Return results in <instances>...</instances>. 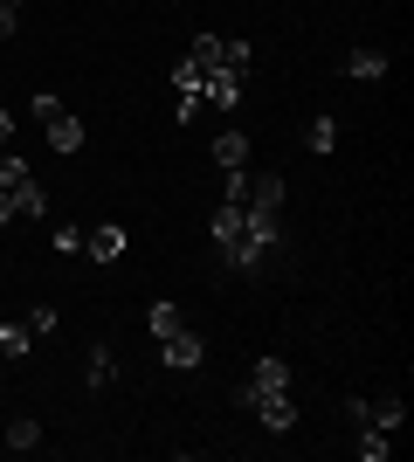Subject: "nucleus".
I'll return each mask as SVG.
<instances>
[{"mask_svg": "<svg viewBox=\"0 0 414 462\" xmlns=\"http://www.w3.org/2000/svg\"><path fill=\"white\" fill-rule=\"evenodd\" d=\"M207 235H215V249H221V263L235 276H270L276 263H283V242H262L256 228H249V214L242 208H228L221 200L215 208V221H207Z\"/></svg>", "mask_w": 414, "mask_h": 462, "instance_id": "obj_1", "label": "nucleus"}, {"mask_svg": "<svg viewBox=\"0 0 414 462\" xmlns=\"http://www.w3.org/2000/svg\"><path fill=\"white\" fill-rule=\"evenodd\" d=\"M159 359H166V366H173V373H194L200 359H207V338H200V331H187V325H179L173 338H159Z\"/></svg>", "mask_w": 414, "mask_h": 462, "instance_id": "obj_2", "label": "nucleus"}, {"mask_svg": "<svg viewBox=\"0 0 414 462\" xmlns=\"http://www.w3.org/2000/svg\"><path fill=\"white\" fill-rule=\"evenodd\" d=\"M249 386H256V380H249ZM249 414H256V421L270 428V435H283V428L297 421V407H290V393H262V386H256V401H249Z\"/></svg>", "mask_w": 414, "mask_h": 462, "instance_id": "obj_3", "label": "nucleus"}, {"mask_svg": "<svg viewBox=\"0 0 414 462\" xmlns=\"http://www.w3.org/2000/svg\"><path fill=\"white\" fill-rule=\"evenodd\" d=\"M41 132H49V145H56L62 159L83 152V117L77 111H49V117H41Z\"/></svg>", "mask_w": 414, "mask_h": 462, "instance_id": "obj_4", "label": "nucleus"}, {"mask_svg": "<svg viewBox=\"0 0 414 462\" xmlns=\"http://www.w3.org/2000/svg\"><path fill=\"white\" fill-rule=\"evenodd\" d=\"M83 255H90V263H118V255H124V228H118V221L90 228V235H83Z\"/></svg>", "mask_w": 414, "mask_h": 462, "instance_id": "obj_5", "label": "nucleus"}, {"mask_svg": "<svg viewBox=\"0 0 414 462\" xmlns=\"http://www.w3.org/2000/svg\"><path fill=\"white\" fill-rule=\"evenodd\" d=\"M200 97H215L221 111H235V104H242V77H228V69H207V77H200Z\"/></svg>", "mask_w": 414, "mask_h": 462, "instance_id": "obj_6", "label": "nucleus"}, {"mask_svg": "<svg viewBox=\"0 0 414 462\" xmlns=\"http://www.w3.org/2000/svg\"><path fill=\"white\" fill-rule=\"evenodd\" d=\"M353 435H359V462H387V456H394V435H387V428H373V421H366V428H353Z\"/></svg>", "mask_w": 414, "mask_h": 462, "instance_id": "obj_7", "label": "nucleus"}, {"mask_svg": "<svg viewBox=\"0 0 414 462\" xmlns=\"http://www.w3.org/2000/svg\"><path fill=\"white\" fill-rule=\"evenodd\" d=\"M345 77L353 83H380L387 77V56H380V49H353V56H345Z\"/></svg>", "mask_w": 414, "mask_h": 462, "instance_id": "obj_8", "label": "nucleus"}, {"mask_svg": "<svg viewBox=\"0 0 414 462\" xmlns=\"http://www.w3.org/2000/svg\"><path fill=\"white\" fill-rule=\"evenodd\" d=\"M249 380H256L262 393H290V366H283L276 352H262V359H256V373H249Z\"/></svg>", "mask_w": 414, "mask_h": 462, "instance_id": "obj_9", "label": "nucleus"}, {"mask_svg": "<svg viewBox=\"0 0 414 462\" xmlns=\"http://www.w3.org/2000/svg\"><path fill=\"white\" fill-rule=\"evenodd\" d=\"M83 380H90V386H111V380H118V352H111V346H90V359H83Z\"/></svg>", "mask_w": 414, "mask_h": 462, "instance_id": "obj_10", "label": "nucleus"}, {"mask_svg": "<svg viewBox=\"0 0 414 462\" xmlns=\"http://www.w3.org/2000/svg\"><path fill=\"white\" fill-rule=\"evenodd\" d=\"M28 346H35V331H28V318H7V325H0V359H28Z\"/></svg>", "mask_w": 414, "mask_h": 462, "instance_id": "obj_11", "label": "nucleus"}, {"mask_svg": "<svg viewBox=\"0 0 414 462\" xmlns=\"http://www.w3.org/2000/svg\"><path fill=\"white\" fill-rule=\"evenodd\" d=\"M215 166H221V173H228V166H249V138H242V132H221L215 138Z\"/></svg>", "mask_w": 414, "mask_h": 462, "instance_id": "obj_12", "label": "nucleus"}, {"mask_svg": "<svg viewBox=\"0 0 414 462\" xmlns=\"http://www.w3.org/2000/svg\"><path fill=\"white\" fill-rule=\"evenodd\" d=\"M366 421H373V428H387V435H400L408 407H400V401H366Z\"/></svg>", "mask_w": 414, "mask_h": 462, "instance_id": "obj_13", "label": "nucleus"}, {"mask_svg": "<svg viewBox=\"0 0 414 462\" xmlns=\"http://www.w3.org/2000/svg\"><path fill=\"white\" fill-rule=\"evenodd\" d=\"M7 448H14V456H28V448H41V421H35V414H21V421L7 428Z\"/></svg>", "mask_w": 414, "mask_h": 462, "instance_id": "obj_14", "label": "nucleus"}, {"mask_svg": "<svg viewBox=\"0 0 414 462\" xmlns=\"http://www.w3.org/2000/svg\"><path fill=\"white\" fill-rule=\"evenodd\" d=\"M249 62H256L249 42H228V35H221V69H228V77H249Z\"/></svg>", "mask_w": 414, "mask_h": 462, "instance_id": "obj_15", "label": "nucleus"}, {"mask_svg": "<svg viewBox=\"0 0 414 462\" xmlns=\"http://www.w3.org/2000/svg\"><path fill=\"white\" fill-rule=\"evenodd\" d=\"M7 193H14V214H28V221H35V214L49 208V193H41L35 180H21V187H7Z\"/></svg>", "mask_w": 414, "mask_h": 462, "instance_id": "obj_16", "label": "nucleus"}, {"mask_svg": "<svg viewBox=\"0 0 414 462\" xmlns=\"http://www.w3.org/2000/svg\"><path fill=\"white\" fill-rule=\"evenodd\" d=\"M145 325H152V338H173L187 318H179V304H152V310H145Z\"/></svg>", "mask_w": 414, "mask_h": 462, "instance_id": "obj_17", "label": "nucleus"}, {"mask_svg": "<svg viewBox=\"0 0 414 462\" xmlns=\"http://www.w3.org/2000/svg\"><path fill=\"white\" fill-rule=\"evenodd\" d=\"M187 62H194V69H221V35H194Z\"/></svg>", "mask_w": 414, "mask_h": 462, "instance_id": "obj_18", "label": "nucleus"}, {"mask_svg": "<svg viewBox=\"0 0 414 462\" xmlns=\"http://www.w3.org/2000/svg\"><path fill=\"white\" fill-rule=\"evenodd\" d=\"M304 145H311V152H332V145H338V125H332V117H311V125H304Z\"/></svg>", "mask_w": 414, "mask_h": 462, "instance_id": "obj_19", "label": "nucleus"}, {"mask_svg": "<svg viewBox=\"0 0 414 462\" xmlns=\"http://www.w3.org/2000/svg\"><path fill=\"white\" fill-rule=\"evenodd\" d=\"M200 77H207V69H194V62H187V56L173 62V90H194V97H200Z\"/></svg>", "mask_w": 414, "mask_h": 462, "instance_id": "obj_20", "label": "nucleus"}, {"mask_svg": "<svg viewBox=\"0 0 414 462\" xmlns=\"http://www.w3.org/2000/svg\"><path fill=\"white\" fill-rule=\"evenodd\" d=\"M21 180H28V166L14 152H0V187H21Z\"/></svg>", "mask_w": 414, "mask_h": 462, "instance_id": "obj_21", "label": "nucleus"}, {"mask_svg": "<svg viewBox=\"0 0 414 462\" xmlns=\"http://www.w3.org/2000/svg\"><path fill=\"white\" fill-rule=\"evenodd\" d=\"M28 331H56V304H35V310H28Z\"/></svg>", "mask_w": 414, "mask_h": 462, "instance_id": "obj_22", "label": "nucleus"}, {"mask_svg": "<svg viewBox=\"0 0 414 462\" xmlns=\"http://www.w3.org/2000/svg\"><path fill=\"white\" fill-rule=\"evenodd\" d=\"M56 255H83V235L77 228H56Z\"/></svg>", "mask_w": 414, "mask_h": 462, "instance_id": "obj_23", "label": "nucleus"}, {"mask_svg": "<svg viewBox=\"0 0 414 462\" xmlns=\"http://www.w3.org/2000/svg\"><path fill=\"white\" fill-rule=\"evenodd\" d=\"M14 28H21V7H0V42L14 35Z\"/></svg>", "mask_w": 414, "mask_h": 462, "instance_id": "obj_24", "label": "nucleus"}, {"mask_svg": "<svg viewBox=\"0 0 414 462\" xmlns=\"http://www.w3.org/2000/svg\"><path fill=\"white\" fill-rule=\"evenodd\" d=\"M14 145V111H0V152Z\"/></svg>", "mask_w": 414, "mask_h": 462, "instance_id": "obj_25", "label": "nucleus"}, {"mask_svg": "<svg viewBox=\"0 0 414 462\" xmlns=\"http://www.w3.org/2000/svg\"><path fill=\"white\" fill-rule=\"evenodd\" d=\"M7 221H14V193L0 187V228H7Z\"/></svg>", "mask_w": 414, "mask_h": 462, "instance_id": "obj_26", "label": "nucleus"}, {"mask_svg": "<svg viewBox=\"0 0 414 462\" xmlns=\"http://www.w3.org/2000/svg\"><path fill=\"white\" fill-rule=\"evenodd\" d=\"M0 7H21V0H0Z\"/></svg>", "mask_w": 414, "mask_h": 462, "instance_id": "obj_27", "label": "nucleus"}]
</instances>
